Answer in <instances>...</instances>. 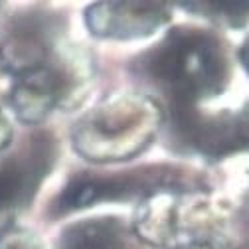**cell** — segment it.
Segmentation results:
<instances>
[{"label":"cell","instance_id":"6da1fadb","mask_svg":"<svg viewBox=\"0 0 249 249\" xmlns=\"http://www.w3.org/2000/svg\"><path fill=\"white\" fill-rule=\"evenodd\" d=\"M18 188V178L14 174H0V202L10 198V194Z\"/></svg>","mask_w":249,"mask_h":249}]
</instances>
